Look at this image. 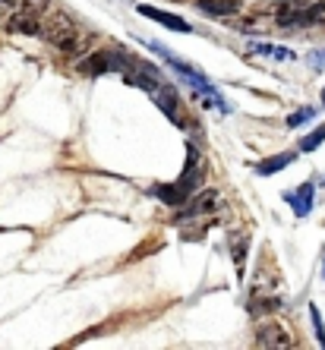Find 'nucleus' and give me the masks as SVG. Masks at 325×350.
I'll use <instances>...</instances> for the list:
<instances>
[{
    "mask_svg": "<svg viewBox=\"0 0 325 350\" xmlns=\"http://www.w3.org/2000/svg\"><path fill=\"white\" fill-rule=\"evenodd\" d=\"M250 316H275L278 310H281V300L278 297H272V293H262V287H252L250 291Z\"/></svg>",
    "mask_w": 325,
    "mask_h": 350,
    "instance_id": "nucleus-12",
    "label": "nucleus"
},
{
    "mask_svg": "<svg viewBox=\"0 0 325 350\" xmlns=\"http://www.w3.org/2000/svg\"><path fill=\"white\" fill-rule=\"evenodd\" d=\"M322 107H325V85H322Z\"/></svg>",
    "mask_w": 325,
    "mask_h": 350,
    "instance_id": "nucleus-21",
    "label": "nucleus"
},
{
    "mask_svg": "<svg viewBox=\"0 0 325 350\" xmlns=\"http://www.w3.org/2000/svg\"><path fill=\"white\" fill-rule=\"evenodd\" d=\"M136 13H139V16H146V19H152V23H158V25H164V29H174V32H190V23H187V19L174 16V13H164V10H158V7L139 3Z\"/></svg>",
    "mask_w": 325,
    "mask_h": 350,
    "instance_id": "nucleus-8",
    "label": "nucleus"
},
{
    "mask_svg": "<svg viewBox=\"0 0 325 350\" xmlns=\"http://www.w3.org/2000/svg\"><path fill=\"white\" fill-rule=\"evenodd\" d=\"M152 101L158 107H161V114L168 117L171 123H177V126H187V114H183V105H180V98H177V92H174V85H168V82H158L152 92Z\"/></svg>",
    "mask_w": 325,
    "mask_h": 350,
    "instance_id": "nucleus-5",
    "label": "nucleus"
},
{
    "mask_svg": "<svg viewBox=\"0 0 325 350\" xmlns=\"http://www.w3.org/2000/svg\"><path fill=\"white\" fill-rule=\"evenodd\" d=\"M246 51L256 54V57L275 60V64H294V60H297V54H294L291 48H285V44H272V41H250Z\"/></svg>",
    "mask_w": 325,
    "mask_h": 350,
    "instance_id": "nucleus-7",
    "label": "nucleus"
},
{
    "mask_svg": "<svg viewBox=\"0 0 325 350\" xmlns=\"http://www.w3.org/2000/svg\"><path fill=\"white\" fill-rule=\"evenodd\" d=\"M309 66H313V70H325V48H319V51L309 54Z\"/></svg>",
    "mask_w": 325,
    "mask_h": 350,
    "instance_id": "nucleus-19",
    "label": "nucleus"
},
{
    "mask_svg": "<svg viewBox=\"0 0 325 350\" xmlns=\"http://www.w3.org/2000/svg\"><path fill=\"white\" fill-rule=\"evenodd\" d=\"M203 158H199V152H196L193 146H190L187 152V164H183V174H180L174 183H158V187L152 189V196H158L164 205H171V208H180V205L187 202L193 193H199V187H203Z\"/></svg>",
    "mask_w": 325,
    "mask_h": 350,
    "instance_id": "nucleus-2",
    "label": "nucleus"
},
{
    "mask_svg": "<svg viewBox=\"0 0 325 350\" xmlns=\"http://www.w3.org/2000/svg\"><path fill=\"white\" fill-rule=\"evenodd\" d=\"M196 10L211 19H231L240 13V3L237 0H196Z\"/></svg>",
    "mask_w": 325,
    "mask_h": 350,
    "instance_id": "nucleus-11",
    "label": "nucleus"
},
{
    "mask_svg": "<svg viewBox=\"0 0 325 350\" xmlns=\"http://www.w3.org/2000/svg\"><path fill=\"white\" fill-rule=\"evenodd\" d=\"M0 3H19V0H0Z\"/></svg>",
    "mask_w": 325,
    "mask_h": 350,
    "instance_id": "nucleus-20",
    "label": "nucleus"
},
{
    "mask_svg": "<svg viewBox=\"0 0 325 350\" xmlns=\"http://www.w3.org/2000/svg\"><path fill=\"white\" fill-rule=\"evenodd\" d=\"M86 76H105V73H123L127 70V54L123 51H98L79 64Z\"/></svg>",
    "mask_w": 325,
    "mask_h": 350,
    "instance_id": "nucleus-4",
    "label": "nucleus"
},
{
    "mask_svg": "<svg viewBox=\"0 0 325 350\" xmlns=\"http://www.w3.org/2000/svg\"><path fill=\"white\" fill-rule=\"evenodd\" d=\"M148 51H155V54H158V57H161L164 64H168V70H174V73H177V79L196 92V101H199V105L215 107L218 114H231L228 101L221 98V92L215 89V85H211V79L203 73V70H196L193 64H187L183 57H177L174 51H168L164 44H158V41H148Z\"/></svg>",
    "mask_w": 325,
    "mask_h": 350,
    "instance_id": "nucleus-1",
    "label": "nucleus"
},
{
    "mask_svg": "<svg viewBox=\"0 0 325 350\" xmlns=\"http://www.w3.org/2000/svg\"><path fill=\"white\" fill-rule=\"evenodd\" d=\"M309 322H313V332H316L319 347H325V325H322V312H319V306H309Z\"/></svg>",
    "mask_w": 325,
    "mask_h": 350,
    "instance_id": "nucleus-16",
    "label": "nucleus"
},
{
    "mask_svg": "<svg viewBox=\"0 0 325 350\" xmlns=\"http://www.w3.org/2000/svg\"><path fill=\"white\" fill-rule=\"evenodd\" d=\"M221 205V193L218 189H199V193H193V199L190 202L180 205V212L174 215V224H187V221H196V218H205V215H211L215 208Z\"/></svg>",
    "mask_w": 325,
    "mask_h": 350,
    "instance_id": "nucleus-3",
    "label": "nucleus"
},
{
    "mask_svg": "<svg viewBox=\"0 0 325 350\" xmlns=\"http://www.w3.org/2000/svg\"><path fill=\"white\" fill-rule=\"evenodd\" d=\"M313 117H316V107H300V111H294V114L287 117V126H291V130H297V126L309 123Z\"/></svg>",
    "mask_w": 325,
    "mask_h": 350,
    "instance_id": "nucleus-14",
    "label": "nucleus"
},
{
    "mask_svg": "<svg viewBox=\"0 0 325 350\" xmlns=\"http://www.w3.org/2000/svg\"><path fill=\"white\" fill-rule=\"evenodd\" d=\"M285 202L291 205V212L297 215V218H307V215L313 212V202H316V183H300L297 189L285 193Z\"/></svg>",
    "mask_w": 325,
    "mask_h": 350,
    "instance_id": "nucleus-6",
    "label": "nucleus"
},
{
    "mask_svg": "<svg viewBox=\"0 0 325 350\" xmlns=\"http://www.w3.org/2000/svg\"><path fill=\"white\" fill-rule=\"evenodd\" d=\"M322 142H325V123H322V126H316V130L303 139V142H300V152H313V148H319Z\"/></svg>",
    "mask_w": 325,
    "mask_h": 350,
    "instance_id": "nucleus-15",
    "label": "nucleus"
},
{
    "mask_svg": "<svg viewBox=\"0 0 325 350\" xmlns=\"http://www.w3.org/2000/svg\"><path fill=\"white\" fill-rule=\"evenodd\" d=\"M291 161H297V152H281V155H272V158L256 164V174H259V177H272V174L285 171Z\"/></svg>",
    "mask_w": 325,
    "mask_h": 350,
    "instance_id": "nucleus-13",
    "label": "nucleus"
},
{
    "mask_svg": "<svg viewBox=\"0 0 325 350\" xmlns=\"http://www.w3.org/2000/svg\"><path fill=\"white\" fill-rule=\"evenodd\" d=\"M322 278H325V259H322Z\"/></svg>",
    "mask_w": 325,
    "mask_h": 350,
    "instance_id": "nucleus-22",
    "label": "nucleus"
},
{
    "mask_svg": "<svg viewBox=\"0 0 325 350\" xmlns=\"http://www.w3.org/2000/svg\"><path fill=\"white\" fill-rule=\"evenodd\" d=\"M48 7H51V0H19V10H29L35 16H41Z\"/></svg>",
    "mask_w": 325,
    "mask_h": 350,
    "instance_id": "nucleus-18",
    "label": "nucleus"
},
{
    "mask_svg": "<svg viewBox=\"0 0 325 350\" xmlns=\"http://www.w3.org/2000/svg\"><path fill=\"white\" fill-rule=\"evenodd\" d=\"M231 250H234V265H237V271L244 275V253H246V237H234V243H231Z\"/></svg>",
    "mask_w": 325,
    "mask_h": 350,
    "instance_id": "nucleus-17",
    "label": "nucleus"
},
{
    "mask_svg": "<svg viewBox=\"0 0 325 350\" xmlns=\"http://www.w3.org/2000/svg\"><path fill=\"white\" fill-rule=\"evenodd\" d=\"M7 25H10V32L35 35V38H41V32H44V23H41V16H35V13H29V10H16V13L7 19Z\"/></svg>",
    "mask_w": 325,
    "mask_h": 350,
    "instance_id": "nucleus-9",
    "label": "nucleus"
},
{
    "mask_svg": "<svg viewBox=\"0 0 325 350\" xmlns=\"http://www.w3.org/2000/svg\"><path fill=\"white\" fill-rule=\"evenodd\" d=\"M256 347L287 350V347H294V341L281 325H259V332H256Z\"/></svg>",
    "mask_w": 325,
    "mask_h": 350,
    "instance_id": "nucleus-10",
    "label": "nucleus"
}]
</instances>
